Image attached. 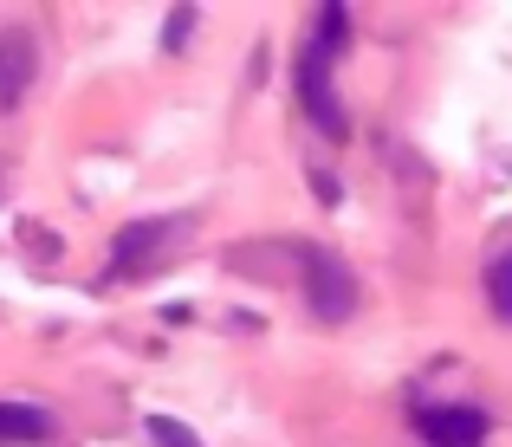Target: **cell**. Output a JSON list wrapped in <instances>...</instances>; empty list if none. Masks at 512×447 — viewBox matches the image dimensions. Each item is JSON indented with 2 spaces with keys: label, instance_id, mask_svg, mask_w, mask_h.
<instances>
[{
  "label": "cell",
  "instance_id": "cell-1",
  "mask_svg": "<svg viewBox=\"0 0 512 447\" xmlns=\"http://www.w3.org/2000/svg\"><path fill=\"white\" fill-rule=\"evenodd\" d=\"M299 104H305V117L318 124V137H331V143H344L350 137V117H344V104H338V91H331V52L318 46V39H305L299 46Z\"/></svg>",
  "mask_w": 512,
  "mask_h": 447
},
{
  "label": "cell",
  "instance_id": "cell-2",
  "mask_svg": "<svg viewBox=\"0 0 512 447\" xmlns=\"http://www.w3.org/2000/svg\"><path fill=\"white\" fill-rule=\"evenodd\" d=\"M299 279H305V311H312L318 324H344L350 311H357V279H350V266L338 253L312 247L305 266H299Z\"/></svg>",
  "mask_w": 512,
  "mask_h": 447
},
{
  "label": "cell",
  "instance_id": "cell-3",
  "mask_svg": "<svg viewBox=\"0 0 512 447\" xmlns=\"http://www.w3.org/2000/svg\"><path fill=\"white\" fill-rule=\"evenodd\" d=\"M415 435L428 447H487V415L467 409V402H435V409L415 415Z\"/></svg>",
  "mask_w": 512,
  "mask_h": 447
},
{
  "label": "cell",
  "instance_id": "cell-4",
  "mask_svg": "<svg viewBox=\"0 0 512 447\" xmlns=\"http://www.w3.org/2000/svg\"><path fill=\"white\" fill-rule=\"evenodd\" d=\"M33 72H39V46L26 26H7L0 33V111H13V104L33 91Z\"/></svg>",
  "mask_w": 512,
  "mask_h": 447
},
{
  "label": "cell",
  "instance_id": "cell-5",
  "mask_svg": "<svg viewBox=\"0 0 512 447\" xmlns=\"http://www.w3.org/2000/svg\"><path fill=\"white\" fill-rule=\"evenodd\" d=\"M163 240H169V221H130L124 234H117V247H111V279H130Z\"/></svg>",
  "mask_w": 512,
  "mask_h": 447
},
{
  "label": "cell",
  "instance_id": "cell-6",
  "mask_svg": "<svg viewBox=\"0 0 512 447\" xmlns=\"http://www.w3.org/2000/svg\"><path fill=\"white\" fill-rule=\"evenodd\" d=\"M52 435V415L33 402H0V447H33Z\"/></svg>",
  "mask_w": 512,
  "mask_h": 447
},
{
  "label": "cell",
  "instance_id": "cell-7",
  "mask_svg": "<svg viewBox=\"0 0 512 447\" xmlns=\"http://www.w3.org/2000/svg\"><path fill=\"white\" fill-rule=\"evenodd\" d=\"M312 39H318L325 52H338L344 39H350V7H338V0H325V7L312 13Z\"/></svg>",
  "mask_w": 512,
  "mask_h": 447
},
{
  "label": "cell",
  "instance_id": "cell-8",
  "mask_svg": "<svg viewBox=\"0 0 512 447\" xmlns=\"http://www.w3.org/2000/svg\"><path fill=\"white\" fill-rule=\"evenodd\" d=\"M487 298H493V311L512 324V253H500V260L487 266Z\"/></svg>",
  "mask_w": 512,
  "mask_h": 447
},
{
  "label": "cell",
  "instance_id": "cell-9",
  "mask_svg": "<svg viewBox=\"0 0 512 447\" xmlns=\"http://www.w3.org/2000/svg\"><path fill=\"white\" fill-rule=\"evenodd\" d=\"M143 435H150L156 447H201V441H195V428L175 422V415H150V422H143Z\"/></svg>",
  "mask_w": 512,
  "mask_h": 447
},
{
  "label": "cell",
  "instance_id": "cell-10",
  "mask_svg": "<svg viewBox=\"0 0 512 447\" xmlns=\"http://www.w3.org/2000/svg\"><path fill=\"white\" fill-rule=\"evenodd\" d=\"M195 20H201V13H195V7H175V13H169V33H163V46L175 52V46H182V39H188V33H195Z\"/></svg>",
  "mask_w": 512,
  "mask_h": 447
}]
</instances>
